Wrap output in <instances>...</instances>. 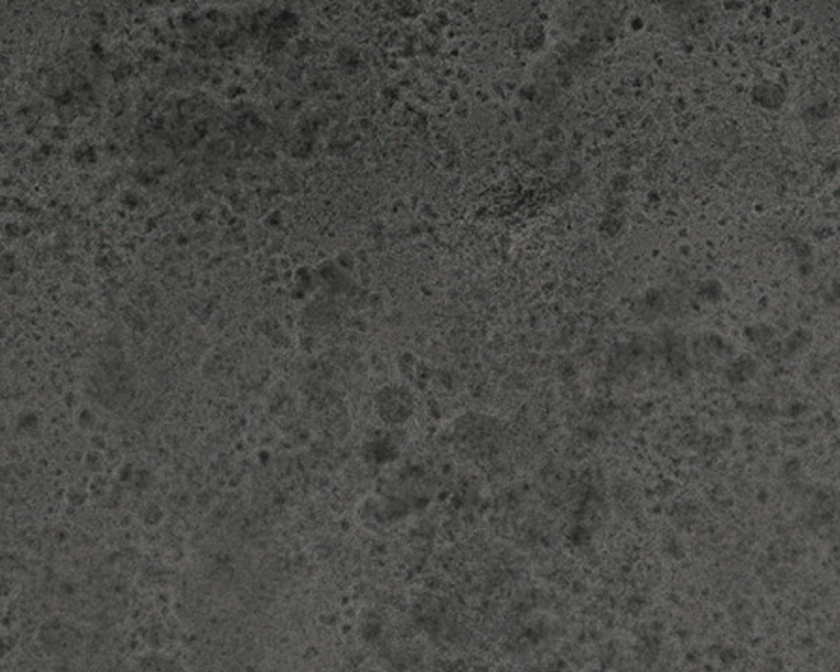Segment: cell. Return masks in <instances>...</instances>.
Wrapping results in <instances>:
<instances>
[{
  "mask_svg": "<svg viewBox=\"0 0 840 672\" xmlns=\"http://www.w3.org/2000/svg\"><path fill=\"white\" fill-rule=\"evenodd\" d=\"M784 97H786V94H784L782 87L777 86V84H761L754 89V100L766 108L779 107V105H782Z\"/></svg>",
  "mask_w": 840,
  "mask_h": 672,
  "instance_id": "1",
  "label": "cell"
}]
</instances>
